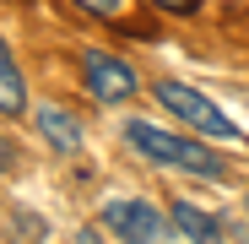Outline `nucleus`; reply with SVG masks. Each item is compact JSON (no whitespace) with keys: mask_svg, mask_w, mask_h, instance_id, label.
<instances>
[{"mask_svg":"<svg viewBox=\"0 0 249 244\" xmlns=\"http://www.w3.org/2000/svg\"><path fill=\"white\" fill-rule=\"evenodd\" d=\"M124 141L136 152H146V163H162V169H184V174H200V179H222L228 163L222 152H212L195 136H174V131H157L146 119H124Z\"/></svg>","mask_w":249,"mask_h":244,"instance_id":"obj_1","label":"nucleus"},{"mask_svg":"<svg viewBox=\"0 0 249 244\" xmlns=\"http://www.w3.org/2000/svg\"><path fill=\"white\" fill-rule=\"evenodd\" d=\"M157 103L168 109L174 119H184V125L195 131V136H212V141H233L238 136V125L206 98V93H195V87H184V81H157Z\"/></svg>","mask_w":249,"mask_h":244,"instance_id":"obj_2","label":"nucleus"},{"mask_svg":"<svg viewBox=\"0 0 249 244\" xmlns=\"http://www.w3.org/2000/svg\"><path fill=\"white\" fill-rule=\"evenodd\" d=\"M81 76H87V93L98 103H124V98H136V71L124 65L119 55H103V49H87L81 55Z\"/></svg>","mask_w":249,"mask_h":244,"instance_id":"obj_3","label":"nucleus"},{"mask_svg":"<svg viewBox=\"0 0 249 244\" xmlns=\"http://www.w3.org/2000/svg\"><path fill=\"white\" fill-rule=\"evenodd\" d=\"M168 223L174 217H162L157 206H146V201H108L103 206V228H114L119 239H130V244H162Z\"/></svg>","mask_w":249,"mask_h":244,"instance_id":"obj_4","label":"nucleus"},{"mask_svg":"<svg viewBox=\"0 0 249 244\" xmlns=\"http://www.w3.org/2000/svg\"><path fill=\"white\" fill-rule=\"evenodd\" d=\"M38 136H44L54 152H65V157L81 152V125H76V114H71V109L44 103V109H38Z\"/></svg>","mask_w":249,"mask_h":244,"instance_id":"obj_5","label":"nucleus"},{"mask_svg":"<svg viewBox=\"0 0 249 244\" xmlns=\"http://www.w3.org/2000/svg\"><path fill=\"white\" fill-rule=\"evenodd\" d=\"M174 228H179V233H190L195 244H222V223H217L212 212L190 206V201H174Z\"/></svg>","mask_w":249,"mask_h":244,"instance_id":"obj_6","label":"nucleus"},{"mask_svg":"<svg viewBox=\"0 0 249 244\" xmlns=\"http://www.w3.org/2000/svg\"><path fill=\"white\" fill-rule=\"evenodd\" d=\"M22 109H27V81L6 49V38H0V114H22Z\"/></svg>","mask_w":249,"mask_h":244,"instance_id":"obj_7","label":"nucleus"},{"mask_svg":"<svg viewBox=\"0 0 249 244\" xmlns=\"http://www.w3.org/2000/svg\"><path fill=\"white\" fill-rule=\"evenodd\" d=\"M76 6H81V11H92V17H108V22L119 17V0H76Z\"/></svg>","mask_w":249,"mask_h":244,"instance_id":"obj_8","label":"nucleus"},{"mask_svg":"<svg viewBox=\"0 0 249 244\" xmlns=\"http://www.w3.org/2000/svg\"><path fill=\"white\" fill-rule=\"evenodd\" d=\"M152 6H162V11H174V17H190L200 0H152Z\"/></svg>","mask_w":249,"mask_h":244,"instance_id":"obj_9","label":"nucleus"},{"mask_svg":"<svg viewBox=\"0 0 249 244\" xmlns=\"http://www.w3.org/2000/svg\"><path fill=\"white\" fill-rule=\"evenodd\" d=\"M6 163H11V152H6V141H0V169H6Z\"/></svg>","mask_w":249,"mask_h":244,"instance_id":"obj_10","label":"nucleus"}]
</instances>
